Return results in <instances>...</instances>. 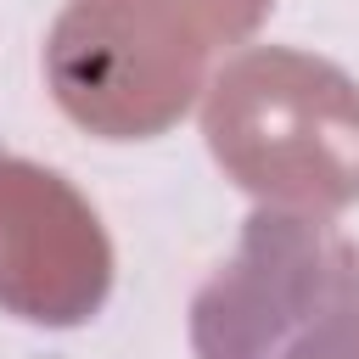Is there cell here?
I'll list each match as a JSON object with an SVG mask.
<instances>
[{
	"instance_id": "6da1fadb",
	"label": "cell",
	"mask_w": 359,
	"mask_h": 359,
	"mask_svg": "<svg viewBox=\"0 0 359 359\" xmlns=\"http://www.w3.org/2000/svg\"><path fill=\"white\" fill-rule=\"evenodd\" d=\"M202 140L224 180L280 213L359 202V79L297 45H247L202 90Z\"/></svg>"
},
{
	"instance_id": "7a4b0ae2",
	"label": "cell",
	"mask_w": 359,
	"mask_h": 359,
	"mask_svg": "<svg viewBox=\"0 0 359 359\" xmlns=\"http://www.w3.org/2000/svg\"><path fill=\"white\" fill-rule=\"evenodd\" d=\"M196 359H359V247L309 213L258 208L191 297Z\"/></svg>"
},
{
	"instance_id": "3957f363",
	"label": "cell",
	"mask_w": 359,
	"mask_h": 359,
	"mask_svg": "<svg viewBox=\"0 0 359 359\" xmlns=\"http://www.w3.org/2000/svg\"><path fill=\"white\" fill-rule=\"evenodd\" d=\"M224 45L196 0H67L45 34V84L84 135L151 140L191 112Z\"/></svg>"
},
{
	"instance_id": "277c9868",
	"label": "cell",
	"mask_w": 359,
	"mask_h": 359,
	"mask_svg": "<svg viewBox=\"0 0 359 359\" xmlns=\"http://www.w3.org/2000/svg\"><path fill=\"white\" fill-rule=\"evenodd\" d=\"M112 275V236L73 180L0 151V309L67 331L101 314Z\"/></svg>"
}]
</instances>
